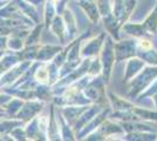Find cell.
Masks as SVG:
<instances>
[{
	"label": "cell",
	"mask_w": 157,
	"mask_h": 141,
	"mask_svg": "<svg viewBox=\"0 0 157 141\" xmlns=\"http://www.w3.org/2000/svg\"><path fill=\"white\" fill-rule=\"evenodd\" d=\"M157 79V66L150 65L148 67H144L140 73L131 80L129 85V95L131 98L137 96L138 94L145 91L151 84Z\"/></svg>",
	"instance_id": "cell-1"
},
{
	"label": "cell",
	"mask_w": 157,
	"mask_h": 141,
	"mask_svg": "<svg viewBox=\"0 0 157 141\" xmlns=\"http://www.w3.org/2000/svg\"><path fill=\"white\" fill-rule=\"evenodd\" d=\"M100 59H101V64H102V79L105 80V85H108L109 80H110L113 66L116 62L115 42L113 41V38L110 35L105 37L103 47L100 52Z\"/></svg>",
	"instance_id": "cell-2"
},
{
	"label": "cell",
	"mask_w": 157,
	"mask_h": 141,
	"mask_svg": "<svg viewBox=\"0 0 157 141\" xmlns=\"http://www.w3.org/2000/svg\"><path fill=\"white\" fill-rule=\"evenodd\" d=\"M136 2L137 0H114L111 5V12L114 17L120 21L121 26H123L129 19L136 6Z\"/></svg>",
	"instance_id": "cell-3"
},
{
	"label": "cell",
	"mask_w": 157,
	"mask_h": 141,
	"mask_svg": "<svg viewBox=\"0 0 157 141\" xmlns=\"http://www.w3.org/2000/svg\"><path fill=\"white\" fill-rule=\"evenodd\" d=\"M115 55L116 62L123 60H129L137 55V41L128 39L115 42Z\"/></svg>",
	"instance_id": "cell-4"
},
{
	"label": "cell",
	"mask_w": 157,
	"mask_h": 141,
	"mask_svg": "<svg viewBox=\"0 0 157 141\" xmlns=\"http://www.w3.org/2000/svg\"><path fill=\"white\" fill-rule=\"evenodd\" d=\"M33 61H22L21 64H17L15 66L10 68L5 73L1 74V86H8L12 85L17 80H19L20 78L26 73V71L32 66Z\"/></svg>",
	"instance_id": "cell-5"
},
{
	"label": "cell",
	"mask_w": 157,
	"mask_h": 141,
	"mask_svg": "<svg viewBox=\"0 0 157 141\" xmlns=\"http://www.w3.org/2000/svg\"><path fill=\"white\" fill-rule=\"evenodd\" d=\"M45 106V104L42 101H36L35 99L28 100L24 104V106L21 107L19 113L17 114L15 118H18L22 121H29L33 118H35L42 111V108Z\"/></svg>",
	"instance_id": "cell-6"
},
{
	"label": "cell",
	"mask_w": 157,
	"mask_h": 141,
	"mask_svg": "<svg viewBox=\"0 0 157 141\" xmlns=\"http://www.w3.org/2000/svg\"><path fill=\"white\" fill-rule=\"evenodd\" d=\"M105 37H107V34L102 33L96 38H93L90 40L86 41L87 44H85L81 47V57H83V58L92 57V58H94V57L98 55V53L101 52V49L103 47Z\"/></svg>",
	"instance_id": "cell-7"
},
{
	"label": "cell",
	"mask_w": 157,
	"mask_h": 141,
	"mask_svg": "<svg viewBox=\"0 0 157 141\" xmlns=\"http://www.w3.org/2000/svg\"><path fill=\"white\" fill-rule=\"evenodd\" d=\"M145 66V61L141 58H131L127 62V66H125V75L123 78V84L129 82L131 79H134L136 75H137Z\"/></svg>",
	"instance_id": "cell-8"
},
{
	"label": "cell",
	"mask_w": 157,
	"mask_h": 141,
	"mask_svg": "<svg viewBox=\"0 0 157 141\" xmlns=\"http://www.w3.org/2000/svg\"><path fill=\"white\" fill-rule=\"evenodd\" d=\"M88 108L87 105H78V106H71V107H66L61 111V113L63 115L65 120L67 123H69L71 126H74L78 119L81 116V114Z\"/></svg>",
	"instance_id": "cell-9"
},
{
	"label": "cell",
	"mask_w": 157,
	"mask_h": 141,
	"mask_svg": "<svg viewBox=\"0 0 157 141\" xmlns=\"http://www.w3.org/2000/svg\"><path fill=\"white\" fill-rule=\"evenodd\" d=\"M62 51L60 46H54V45H47L39 48V52L36 54L35 61L39 62H48L49 60H54V58Z\"/></svg>",
	"instance_id": "cell-10"
},
{
	"label": "cell",
	"mask_w": 157,
	"mask_h": 141,
	"mask_svg": "<svg viewBox=\"0 0 157 141\" xmlns=\"http://www.w3.org/2000/svg\"><path fill=\"white\" fill-rule=\"evenodd\" d=\"M78 4H80V6L83 8V11L87 13L88 18L94 24H98V20L101 19V13H100L98 4H95L94 1H88V0H78Z\"/></svg>",
	"instance_id": "cell-11"
},
{
	"label": "cell",
	"mask_w": 157,
	"mask_h": 141,
	"mask_svg": "<svg viewBox=\"0 0 157 141\" xmlns=\"http://www.w3.org/2000/svg\"><path fill=\"white\" fill-rule=\"evenodd\" d=\"M108 100L110 102V106L114 111H129V109L134 108V105L130 101L125 100L111 92H108Z\"/></svg>",
	"instance_id": "cell-12"
},
{
	"label": "cell",
	"mask_w": 157,
	"mask_h": 141,
	"mask_svg": "<svg viewBox=\"0 0 157 141\" xmlns=\"http://www.w3.org/2000/svg\"><path fill=\"white\" fill-rule=\"evenodd\" d=\"M51 29H52L53 33L59 38L61 42L65 41V37L68 33H66L67 32V26H66L65 19H63V17H61V14L55 15V18L52 21V25H51Z\"/></svg>",
	"instance_id": "cell-13"
},
{
	"label": "cell",
	"mask_w": 157,
	"mask_h": 141,
	"mask_svg": "<svg viewBox=\"0 0 157 141\" xmlns=\"http://www.w3.org/2000/svg\"><path fill=\"white\" fill-rule=\"evenodd\" d=\"M33 78L38 84L41 85H49L51 82V74H49V67L46 62H40L39 66L36 67Z\"/></svg>",
	"instance_id": "cell-14"
},
{
	"label": "cell",
	"mask_w": 157,
	"mask_h": 141,
	"mask_svg": "<svg viewBox=\"0 0 157 141\" xmlns=\"http://www.w3.org/2000/svg\"><path fill=\"white\" fill-rule=\"evenodd\" d=\"M122 29L127 34H129L134 38H137V39L143 38V37H151L145 29V27L143 26V24H127L125 22L122 26Z\"/></svg>",
	"instance_id": "cell-15"
},
{
	"label": "cell",
	"mask_w": 157,
	"mask_h": 141,
	"mask_svg": "<svg viewBox=\"0 0 157 141\" xmlns=\"http://www.w3.org/2000/svg\"><path fill=\"white\" fill-rule=\"evenodd\" d=\"M143 26L145 27V29L148 31V33L152 35L157 34V4L155 8L150 12V14L147 17V19L142 22Z\"/></svg>",
	"instance_id": "cell-16"
},
{
	"label": "cell",
	"mask_w": 157,
	"mask_h": 141,
	"mask_svg": "<svg viewBox=\"0 0 157 141\" xmlns=\"http://www.w3.org/2000/svg\"><path fill=\"white\" fill-rule=\"evenodd\" d=\"M25 129H26L27 139H31V140L42 139L39 127V116H35L32 120H29V123L27 125V127Z\"/></svg>",
	"instance_id": "cell-17"
},
{
	"label": "cell",
	"mask_w": 157,
	"mask_h": 141,
	"mask_svg": "<svg viewBox=\"0 0 157 141\" xmlns=\"http://www.w3.org/2000/svg\"><path fill=\"white\" fill-rule=\"evenodd\" d=\"M24 100V99H22ZM21 100L20 98H12L11 100H8L7 104L5 105H2L4 108H5V111H6L8 115H12V116H17V114L19 113V111L21 109V107L24 106V101Z\"/></svg>",
	"instance_id": "cell-18"
},
{
	"label": "cell",
	"mask_w": 157,
	"mask_h": 141,
	"mask_svg": "<svg viewBox=\"0 0 157 141\" xmlns=\"http://www.w3.org/2000/svg\"><path fill=\"white\" fill-rule=\"evenodd\" d=\"M62 14H63V19L67 26V32L69 33V37H72L76 33V19L69 8H66Z\"/></svg>",
	"instance_id": "cell-19"
},
{
	"label": "cell",
	"mask_w": 157,
	"mask_h": 141,
	"mask_svg": "<svg viewBox=\"0 0 157 141\" xmlns=\"http://www.w3.org/2000/svg\"><path fill=\"white\" fill-rule=\"evenodd\" d=\"M56 125L55 118H54V108H51V118H49V125H48V140H59L60 138V129Z\"/></svg>",
	"instance_id": "cell-20"
},
{
	"label": "cell",
	"mask_w": 157,
	"mask_h": 141,
	"mask_svg": "<svg viewBox=\"0 0 157 141\" xmlns=\"http://www.w3.org/2000/svg\"><path fill=\"white\" fill-rule=\"evenodd\" d=\"M157 134L156 132H150V133H145V132H129L125 135L122 140H156Z\"/></svg>",
	"instance_id": "cell-21"
},
{
	"label": "cell",
	"mask_w": 157,
	"mask_h": 141,
	"mask_svg": "<svg viewBox=\"0 0 157 141\" xmlns=\"http://www.w3.org/2000/svg\"><path fill=\"white\" fill-rule=\"evenodd\" d=\"M132 112L140 118V120L157 121V112H152L150 109H147V108H142V107H136V106H134Z\"/></svg>",
	"instance_id": "cell-22"
},
{
	"label": "cell",
	"mask_w": 157,
	"mask_h": 141,
	"mask_svg": "<svg viewBox=\"0 0 157 141\" xmlns=\"http://www.w3.org/2000/svg\"><path fill=\"white\" fill-rule=\"evenodd\" d=\"M24 121L18 119V118H11L10 120H2L1 121V135L2 134H7V133H11L14 128L19 127L22 125Z\"/></svg>",
	"instance_id": "cell-23"
},
{
	"label": "cell",
	"mask_w": 157,
	"mask_h": 141,
	"mask_svg": "<svg viewBox=\"0 0 157 141\" xmlns=\"http://www.w3.org/2000/svg\"><path fill=\"white\" fill-rule=\"evenodd\" d=\"M45 5H46L45 6V26L51 27L53 19L55 18L56 6H55V4L53 1H51V0H47Z\"/></svg>",
	"instance_id": "cell-24"
},
{
	"label": "cell",
	"mask_w": 157,
	"mask_h": 141,
	"mask_svg": "<svg viewBox=\"0 0 157 141\" xmlns=\"http://www.w3.org/2000/svg\"><path fill=\"white\" fill-rule=\"evenodd\" d=\"M25 46V41L21 39V37L13 34L11 38L7 39V47L14 52H19Z\"/></svg>",
	"instance_id": "cell-25"
},
{
	"label": "cell",
	"mask_w": 157,
	"mask_h": 141,
	"mask_svg": "<svg viewBox=\"0 0 157 141\" xmlns=\"http://www.w3.org/2000/svg\"><path fill=\"white\" fill-rule=\"evenodd\" d=\"M101 73H102V64H101L100 55H96L93 58L92 64L88 69V75L93 78V76H98Z\"/></svg>",
	"instance_id": "cell-26"
},
{
	"label": "cell",
	"mask_w": 157,
	"mask_h": 141,
	"mask_svg": "<svg viewBox=\"0 0 157 141\" xmlns=\"http://www.w3.org/2000/svg\"><path fill=\"white\" fill-rule=\"evenodd\" d=\"M41 28H42V24H39L33 29L31 34L27 37L26 40H25V46H32V45H36L39 42L40 35H41Z\"/></svg>",
	"instance_id": "cell-27"
},
{
	"label": "cell",
	"mask_w": 157,
	"mask_h": 141,
	"mask_svg": "<svg viewBox=\"0 0 157 141\" xmlns=\"http://www.w3.org/2000/svg\"><path fill=\"white\" fill-rule=\"evenodd\" d=\"M137 55L141 59H143L145 62H148L149 65L157 66V52L154 48L145 51V52H137Z\"/></svg>",
	"instance_id": "cell-28"
},
{
	"label": "cell",
	"mask_w": 157,
	"mask_h": 141,
	"mask_svg": "<svg viewBox=\"0 0 157 141\" xmlns=\"http://www.w3.org/2000/svg\"><path fill=\"white\" fill-rule=\"evenodd\" d=\"M96 4H98V7L100 10V13H101V17L105 18L107 15L111 14V5L109 0H96Z\"/></svg>",
	"instance_id": "cell-29"
},
{
	"label": "cell",
	"mask_w": 157,
	"mask_h": 141,
	"mask_svg": "<svg viewBox=\"0 0 157 141\" xmlns=\"http://www.w3.org/2000/svg\"><path fill=\"white\" fill-rule=\"evenodd\" d=\"M151 48H154V46H152V42L149 39V37H143L137 40V52H145Z\"/></svg>",
	"instance_id": "cell-30"
},
{
	"label": "cell",
	"mask_w": 157,
	"mask_h": 141,
	"mask_svg": "<svg viewBox=\"0 0 157 141\" xmlns=\"http://www.w3.org/2000/svg\"><path fill=\"white\" fill-rule=\"evenodd\" d=\"M10 134L12 135V139H14V140H27L26 129L21 128V126L14 128Z\"/></svg>",
	"instance_id": "cell-31"
},
{
	"label": "cell",
	"mask_w": 157,
	"mask_h": 141,
	"mask_svg": "<svg viewBox=\"0 0 157 141\" xmlns=\"http://www.w3.org/2000/svg\"><path fill=\"white\" fill-rule=\"evenodd\" d=\"M156 92H157V79L154 81L150 86L145 89V92L141 94L138 98H140V99H142V98H145V96H152Z\"/></svg>",
	"instance_id": "cell-32"
},
{
	"label": "cell",
	"mask_w": 157,
	"mask_h": 141,
	"mask_svg": "<svg viewBox=\"0 0 157 141\" xmlns=\"http://www.w3.org/2000/svg\"><path fill=\"white\" fill-rule=\"evenodd\" d=\"M152 100H154V102H155V106H156V111H157V92L152 95Z\"/></svg>",
	"instance_id": "cell-33"
},
{
	"label": "cell",
	"mask_w": 157,
	"mask_h": 141,
	"mask_svg": "<svg viewBox=\"0 0 157 141\" xmlns=\"http://www.w3.org/2000/svg\"><path fill=\"white\" fill-rule=\"evenodd\" d=\"M51 1H53V2H54V4H55V5H56V4H58V2H59L60 0H51Z\"/></svg>",
	"instance_id": "cell-34"
}]
</instances>
